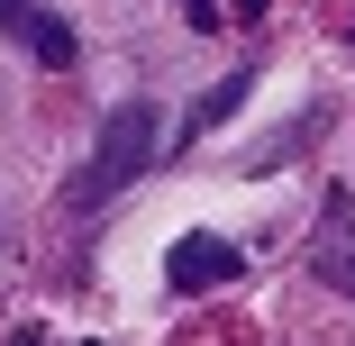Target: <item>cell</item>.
<instances>
[{
	"label": "cell",
	"mask_w": 355,
	"mask_h": 346,
	"mask_svg": "<svg viewBox=\"0 0 355 346\" xmlns=\"http://www.w3.org/2000/svg\"><path fill=\"white\" fill-rule=\"evenodd\" d=\"M246 92H255V73H246V64H237L228 83H209V92H200V101L182 110V128H173V146H200V137L219 128V119H237V101H246Z\"/></svg>",
	"instance_id": "277c9868"
},
{
	"label": "cell",
	"mask_w": 355,
	"mask_h": 346,
	"mask_svg": "<svg viewBox=\"0 0 355 346\" xmlns=\"http://www.w3.org/2000/svg\"><path fill=\"white\" fill-rule=\"evenodd\" d=\"M237 264H246V255H237L228 237L200 228V237H182V246L164 255V283H173V292H219V283H237Z\"/></svg>",
	"instance_id": "3957f363"
},
{
	"label": "cell",
	"mask_w": 355,
	"mask_h": 346,
	"mask_svg": "<svg viewBox=\"0 0 355 346\" xmlns=\"http://www.w3.org/2000/svg\"><path fill=\"white\" fill-rule=\"evenodd\" d=\"M0 28H10V37L37 55V64H55V73L83 55V37L64 28V10H46V0H0Z\"/></svg>",
	"instance_id": "7a4b0ae2"
},
{
	"label": "cell",
	"mask_w": 355,
	"mask_h": 346,
	"mask_svg": "<svg viewBox=\"0 0 355 346\" xmlns=\"http://www.w3.org/2000/svg\"><path fill=\"white\" fill-rule=\"evenodd\" d=\"M155 155H164V110H155V101H119V110L101 119V146H92V164L73 173L64 200H73V210H101V200H119Z\"/></svg>",
	"instance_id": "6da1fadb"
}]
</instances>
